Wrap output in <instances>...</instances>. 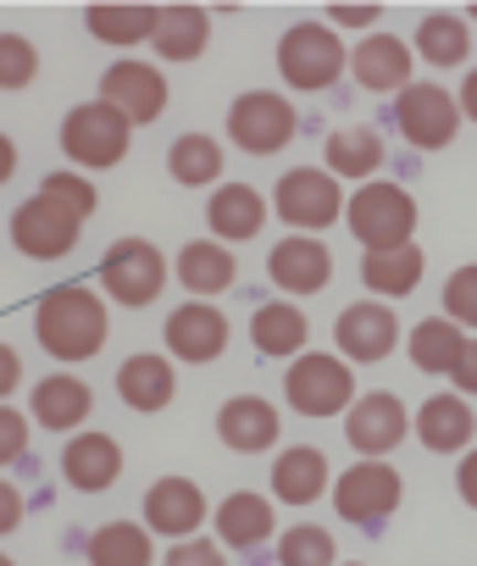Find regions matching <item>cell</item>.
Segmentation results:
<instances>
[{
    "label": "cell",
    "mask_w": 477,
    "mask_h": 566,
    "mask_svg": "<svg viewBox=\"0 0 477 566\" xmlns=\"http://www.w3.org/2000/svg\"><path fill=\"white\" fill-rule=\"evenodd\" d=\"M106 301L89 290V283H62V290L40 295L34 306V334L56 361H89L106 345Z\"/></svg>",
    "instance_id": "cell-1"
},
{
    "label": "cell",
    "mask_w": 477,
    "mask_h": 566,
    "mask_svg": "<svg viewBox=\"0 0 477 566\" xmlns=\"http://www.w3.org/2000/svg\"><path fill=\"white\" fill-rule=\"evenodd\" d=\"M344 217H350V233L378 255V250H400V244H411L416 200H411L400 184H361L356 200L344 206Z\"/></svg>",
    "instance_id": "cell-2"
},
{
    "label": "cell",
    "mask_w": 477,
    "mask_h": 566,
    "mask_svg": "<svg viewBox=\"0 0 477 566\" xmlns=\"http://www.w3.org/2000/svg\"><path fill=\"white\" fill-rule=\"evenodd\" d=\"M128 134H134V123L117 112V106H106V101H84V106H73L67 112V123H62V150L78 161V167H117L123 156H128Z\"/></svg>",
    "instance_id": "cell-3"
},
{
    "label": "cell",
    "mask_w": 477,
    "mask_h": 566,
    "mask_svg": "<svg viewBox=\"0 0 477 566\" xmlns=\"http://www.w3.org/2000/svg\"><path fill=\"white\" fill-rule=\"evenodd\" d=\"M344 67H350V56H344V45L328 23H295L278 40V73L295 90H328Z\"/></svg>",
    "instance_id": "cell-4"
},
{
    "label": "cell",
    "mask_w": 477,
    "mask_h": 566,
    "mask_svg": "<svg viewBox=\"0 0 477 566\" xmlns=\"http://www.w3.org/2000/svg\"><path fill=\"white\" fill-rule=\"evenodd\" d=\"M100 283L117 306H150L167 283V261L150 239H117L106 255H100Z\"/></svg>",
    "instance_id": "cell-5"
},
{
    "label": "cell",
    "mask_w": 477,
    "mask_h": 566,
    "mask_svg": "<svg viewBox=\"0 0 477 566\" xmlns=\"http://www.w3.org/2000/svg\"><path fill=\"white\" fill-rule=\"evenodd\" d=\"M295 106L284 101V95H273V90H251V95H239L233 106H227V139L239 145V150H251V156H273V150H284L289 139H295Z\"/></svg>",
    "instance_id": "cell-6"
},
{
    "label": "cell",
    "mask_w": 477,
    "mask_h": 566,
    "mask_svg": "<svg viewBox=\"0 0 477 566\" xmlns=\"http://www.w3.org/2000/svg\"><path fill=\"white\" fill-rule=\"evenodd\" d=\"M284 389L300 417H339L356 406V378L339 356H295Z\"/></svg>",
    "instance_id": "cell-7"
},
{
    "label": "cell",
    "mask_w": 477,
    "mask_h": 566,
    "mask_svg": "<svg viewBox=\"0 0 477 566\" xmlns=\"http://www.w3.org/2000/svg\"><path fill=\"white\" fill-rule=\"evenodd\" d=\"M394 128L416 150H444L460 128V101H449V90L438 84H405L394 95Z\"/></svg>",
    "instance_id": "cell-8"
},
{
    "label": "cell",
    "mask_w": 477,
    "mask_h": 566,
    "mask_svg": "<svg viewBox=\"0 0 477 566\" xmlns=\"http://www.w3.org/2000/svg\"><path fill=\"white\" fill-rule=\"evenodd\" d=\"M273 206H278V217H284L289 228H300V233H317V228L339 222V211H344V195H339L333 172L295 167V172H284V178H278V195H273Z\"/></svg>",
    "instance_id": "cell-9"
},
{
    "label": "cell",
    "mask_w": 477,
    "mask_h": 566,
    "mask_svg": "<svg viewBox=\"0 0 477 566\" xmlns=\"http://www.w3.org/2000/svg\"><path fill=\"white\" fill-rule=\"evenodd\" d=\"M333 505L344 522L356 527H378L383 516L400 511V472L383 461H356L339 483H333Z\"/></svg>",
    "instance_id": "cell-10"
},
{
    "label": "cell",
    "mask_w": 477,
    "mask_h": 566,
    "mask_svg": "<svg viewBox=\"0 0 477 566\" xmlns=\"http://www.w3.org/2000/svg\"><path fill=\"white\" fill-rule=\"evenodd\" d=\"M78 228H84V222H78L73 211L51 206L45 195H34V200H23V206L12 211V244H18L29 261H62V255H73Z\"/></svg>",
    "instance_id": "cell-11"
},
{
    "label": "cell",
    "mask_w": 477,
    "mask_h": 566,
    "mask_svg": "<svg viewBox=\"0 0 477 566\" xmlns=\"http://www.w3.org/2000/svg\"><path fill=\"white\" fill-rule=\"evenodd\" d=\"M100 101L106 106H117L128 123H156L161 117V106H167V78L150 67V62H112L106 67V78H100Z\"/></svg>",
    "instance_id": "cell-12"
},
{
    "label": "cell",
    "mask_w": 477,
    "mask_h": 566,
    "mask_svg": "<svg viewBox=\"0 0 477 566\" xmlns=\"http://www.w3.org/2000/svg\"><path fill=\"white\" fill-rule=\"evenodd\" d=\"M267 277L278 283V290H289V295H317L322 283L333 277V255H328V244L317 233H289L284 244H273Z\"/></svg>",
    "instance_id": "cell-13"
},
{
    "label": "cell",
    "mask_w": 477,
    "mask_h": 566,
    "mask_svg": "<svg viewBox=\"0 0 477 566\" xmlns=\"http://www.w3.org/2000/svg\"><path fill=\"white\" fill-rule=\"evenodd\" d=\"M394 339H400V323H394V312H389V306H378V301L344 306V312H339V323H333V345H339L350 361H361V367L383 361V356L394 350Z\"/></svg>",
    "instance_id": "cell-14"
},
{
    "label": "cell",
    "mask_w": 477,
    "mask_h": 566,
    "mask_svg": "<svg viewBox=\"0 0 477 566\" xmlns=\"http://www.w3.org/2000/svg\"><path fill=\"white\" fill-rule=\"evenodd\" d=\"M344 439L367 455V461H383L400 439H405V406L394 400V395H361L356 406H350V417H344Z\"/></svg>",
    "instance_id": "cell-15"
},
{
    "label": "cell",
    "mask_w": 477,
    "mask_h": 566,
    "mask_svg": "<svg viewBox=\"0 0 477 566\" xmlns=\"http://www.w3.org/2000/svg\"><path fill=\"white\" fill-rule=\"evenodd\" d=\"M222 345H227V317H222L216 306L189 301V306H178V312L167 317V350H172L178 361L205 367V361L222 356Z\"/></svg>",
    "instance_id": "cell-16"
},
{
    "label": "cell",
    "mask_w": 477,
    "mask_h": 566,
    "mask_svg": "<svg viewBox=\"0 0 477 566\" xmlns=\"http://www.w3.org/2000/svg\"><path fill=\"white\" fill-rule=\"evenodd\" d=\"M145 522L167 538H194V527L205 522V494L189 478H156L145 494Z\"/></svg>",
    "instance_id": "cell-17"
},
{
    "label": "cell",
    "mask_w": 477,
    "mask_h": 566,
    "mask_svg": "<svg viewBox=\"0 0 477 566\" xmlns=\"http://www.w3.org/2000/svg\"><path fill=\"white\" fill-rule=\"evenodd\" d=\"M216 439H222L227 450H239V455L273 450V439H278V411H273L267 400H256V395H239V400H227V406L216 411Z\"/></svg>",
    "instance_id": "cell-18"
},
{
    "label": "cell",
    "mask_w": 477,
    "mask_h": 566,
    "mask_svg": "<svg viewBox=\"0 0 477 566\" xmlns=\"http://www.w3.org/2000/svg\"><path fill=\"white\" fill-rule=\"evenodd\" d=\"M350 73H356V84L372 90V95H389V90L400 95V90L411 84V51H405V40H394V34H372V40L356 45Z\"/></svg>",
    "instance_id": "cell-19"
},
{
    "label": "cell",
    "mask_w": 477,
    "mask_h": 566,
    "mask_svg": "<svg viewBox=\"0 0 477 566\" xmlns=\"http://www.w3.org/2000/svg\"><path fill=\"white\" fill-rule=\"evenodd\" d=\"M62 472H67L73 489L100 494V489L117 483V472H123V450H117L112 433H78V439L62 450Z\"/></svg>",
    "instance_id": "cell-20"
},
{
    "label": "cell",
    "mask_w": 477,
    "mask_h": 566,
    "mask_svg": "<svg viewBox=\"0 0 477 566\" xmlns=\"http://www.w3.org/2000/svg\"><path fill=\"white\" fill-rule=\"evenodd\" d=\"M205 222L222 244H239V239H256L262 222H267V200L251 189V184H222L205 206Z\"/></svg>",
    "instance_id": "cell-21"
},
{
    "label": "cell",
    "mask_w": 477,
    "mask_h": 566,
    "mask_svg": "<svg viewBox=\"0 0 477 566\" xmlns=\"http://www.w3.org/2000/svg\"><path fill=\"white\" fill-rule=\"evenodd\" d=\"M273 500L267 494H251V489H239V494H227L222 505H216V533H222V544L227 549H256V544H267L273 538Z\"/></svg>",
    "instance_id": "cell-22"
},
{
    "label": "cell",
    "mask_w": 477,
    "mask_h": 566,
    "mask_svg": "<svg viewBox=\"0 0 477 566\" xmlns=\"http://www.w3.org/2000/svg\"><path fill=\"white\" fill-rule=\"evenodd\" d=\"M477 433V417L460 395H433L422 411H416V439L433 450V455H449V450H466Z\"/></svg>",
    "instance_id": "cell-23"
},
{
    "label": "cell",
    "mask_w": 477,
    "mask_h": 566,
    "mask_svg": "<svg viewBox=\"0 0 477 566\" xmlns=\"http://www.w3.org/2000/svg\"><path fill=\"white\" fill-rule=\"evenodd\" d=\"M172 389H178V378H172L167 356H128L117 367V395L128 411H161V406H172Z\"/></svg>",
    "instance_id": "cell-24"
},
{
    "label": "cell",
    "mask_w": 477,
    "mask_h": 566,
    "mask_svg": "<svg viewBox=\"0 0 477 566\" xmlns=\"http://www.w3.org/2000/svg\"><path fill=\"white\" fill-rule=\"evenodd\" d=\"M322 489H328V455H322L317 444H295V450L278 455V467H273V494H278L284 505H311Z\"/></svg>",
    "instance_id": "cell-25"
},
{
    "label": "cell",
    "mask_w": 477,
    "mask_h": 566,
    "mask_svg": "<svg viewBox=\"0 0 477 566\" xmlns=\"http://www.w3.org/2000/svg\"><path fill=\"white\" fill-rule=\"evenodd\" d=\"M233 277H239V261L227 255L222 239H194V244H183V255H178V283H183V290H194V295H222Z\"/></svg>",
    "instance_id": "cell-26"
},
{
    "label": "cell",
    "mask_w": 477,
    "mask_h": 566,
    "mask_svg": "<svg viewBox=\"0 0 477 566\" xmlns=\"http://www.w3.org/2000/svg\"><path fill=\"white\" fill-rule=\"evenodd\" d=\"M211 40V18L205 7H161V23H156V56L161 62H194Z\"/></svg>",
    "instance_id": "cell-27"
},
{
    "label": "cell",
    "mask_w": 477,
    "mask_h": 566,
    "mask_svg": "<svg viewBox=\"0 0 477 566\" xmlns=\"http://www.w3.org/2000/svg\"><path fill=\"white\" fill-rule=\"evenodd\" d=\"M422 266H427V255H422L416 244H400V250H378V255H367V261H361V277H367V290H372V295L400 301V295H411L416 283H422Z\"/></svg>",
    "instance_id": "cell-28"
},
{
    "label": "cell",
    "mask_w": 477,
    "mask_h": 566,
    "mask_svg": "<svg viewBox=\"0 0 477 566\" xmlns=\"http://www.w3.org/2000/svg\"><path fill=\"white\" fill-rule=\"evenodd\" d=\"M306 334H311V328H306V312L289 306V301H273V306H262V312L251 317V339H256L262 356H300Z\"/></svg>",
    "instance_id": "cell-29"
},
{
    "label": "cell",
    "mask_w": 477,
    "mask_h": 566,
    "mask_svg": "<svg viewBox=\"0 0 477 566\" xmlns=\"http://www.w3.org/2000/svg\"><path fill=\"white\" fill-rule=\"evenodd\" d=\"M84 417H89V389H84L78 378L62 373V378H45V384L34 389V422L67 433V428H84Z\"/></svg>",
    "instance_id": "cell-30"
},
{
    "label": "cell",
    "mask_w": 477,
    "mask_h": 566,
    "mask_svg": "<svg viewBox=\"0 0 477 566\" xmlns=\"http://www.w3.org/2000/svg\"><path fill=\"white\" fill-rule=\"evenodd\" d=\"M84 23H89V34L106 40V45H139V40H156L161 7H89Z\"/></svg>",
    "instance_id": "cell-31"
},
{
    "label": "cell",
    "mask_w": 477,
    "mask_h": 566,
    "mask_svg": "<svg viewBox=\"0 0 477 566\" xmlns=\"http://www.w3.org/2000/svg\"><path fill=\"white\" fill-rule=\"evenodd\" d=\"M89 566H150V533L139 522H106L84 544Z\"/></svg>",
    "instance_id": "cell-32"
},
{
    "label": "cell",
    "mask_w": 477,
    "mask_h": 566,
    "mask_svg": "<svg viewBox=\"0 0 477 566\" xmlns=\"http://www.w3.org/2000/svg\"><path fill=\"white\" fill-rule=\"evenodd\" d=\"M416 51H422L433 67H460V62L471 56L466 18H455V12H427L422 29H416Z\"/></svg>",
    "instance_id": "cell-33"
},
{
    "label": "cell",
    "mask_w": 477,
    "mask_h": 566,
    "mask_svg": "<svg viewBox=\"0 0 477 566\" xmlns=\"http://www.w3.org/2000/svg\"><path fill=\"white\" fill-rule=\"evenodd\" d=\"M383 167V139L372 134V128H339V134H328V172H339V178H372Z\"/></svg>",
    "instance_id": "cell-34"
},
{
    "label": "cell",
    "mask_w": 477,
    "mask_h": 566,
    "mask_svg": "<svg viewBox=\"0 0 477 566\" xmlns=\"http://www.w3.org/2000/svg\"><path fill=\"white\" fill-rule=\"evenodd\" d=\"M460 350H466V334L449 317H427V323L411 328V361L422 373H455Z\"/></svg>",
    "instance_id": "cell-35"
},
{
    "label": "cell",
    "mask_w": 477,
    "mask_h": 566,
    "mask_svg": "<svg viewBox=\"0 0 477 566\" xmlns=\"http://www.w3.org/2000/svg\"><path fill=\"white\" fill-rule=\"evenodd\" d=\"M167 167H172V178L178 184H216V172H222V145L211 139V134H183L178 145H172V156H167Z\"/></svg>",
    "instance_id": "cell-36"
},
{
    "label": "cell",
    "mask_w": 477,
    "mask_h": 566,
    "mask_svg": "<svg viewBox=\"0 0 477 566\" xmlns=\"http://www.w3.org/2000/svg\"><path fill=\"white\" fill-rule=\"evenodd\" d=\"M278 566H333V533L317 522H300L278 538Z\"/></svg>",
    "instance_id": "cell-37"
},
{
    "label": "cell",
    "mask_w": 477,
    "mask_h": 566,
    "mask_svg": "<svg viewBox=\"0 0 477 566\" xmlns=\"http://www.w3.org/2000/svg\"><path fill=\"white\" fill-rule=\"evenodd\" d=\"M40 195H45L51 206H62V211H73L78 222H84V217H95V206H100V195H95V184H89V178H78V172H51V178L40 184Z\"/></svg>",
    "instance_id": "cell-38"
},
{
    "label": "cell",
    "mask_w": 477,
    "mask_h": 566,
    "mask_svg": "<svg viewBox=\"0 0 477 566\" xmlns=\"http://www.w3.org/2000/svg\"><path fill=\"white\" fill-rule=\"evenodd\" d=\"M444 317L455 328H477V266L449 272V283H444Z\"/></svg>",
    "instance_id": "cell-39"
},
{
    "label": "cell",
    "mask_w": 477,
    "mask_h": 566,
    "mask_svg": "<svg viewBox=\"0 0 477 566\" xmlns=\"http://www.w3.org/2000/svg\"><path fill=\"white\" fill-rule=\"evenodd\" d=\"M34 73H40V51H34L23 34H0V84L23 90Z\"/></svg>",
    "instance_id": "cell-40"
},
{
    "label": "cell",
    "mask_w": 477,
    "mask_h": 566,
    "mask_svg": "<svg viewBox=\"0 0 477 566\" xmlns=\"http://www.w3.org/2000/svg\"><path fill=\"white\" fill-rule=\"evenodd\" d=\"M29 450V417L23 411H0V461H18Z\"/></svg>",
    "instance_id": "cell-41"
},
{
    "label": "cell",
    "mask_w": 477,
    "mask_h": 566,
    "mask_svg": "<svg viewBox=\"0 0 477 566\" xmlns=\"http://www.w3.org/2000/svg\"><path fill=\"white\" fill-rule=\"evenodd\" d=\"M167 566H222V549L205 544V538H178L167 549Z\"/></svg>",
    "instance_id": "cell-42"
},
{
    "label": "cell",
    "mask_w": 477,
    "mask_h": 566,
    "mask_svg": "<svg viewBox=\"0 0 477 566\" xmlns=\"http://www.w3.org/2000/svg\"><path fill=\"white\" fill-rule=\"evenodd\" d=\"M455 389H466V395H477V339H466V350H460V361H455Z\"/></svg>",
    "instance_id": "cell-43"
},
{
    "label": "cell",
    "mask_w": 477,
    "mask_h": 566,
    "mask_svg": "<svg viewBox=\"0 0 477 566\" xmlns=\"http://www.w3.org/2000/svg\"><path fill=\"white\" fill-rule=\"evenodd\" d=\"M18 522H23V494H18V489L7 483V489H0V527H7V533H12Z\"/></svg>",
    "instance_id": "cell-44"
},
{
    "label": "cell",
    "mask_w": 477,
    "mask_h": 566,
    "mask_svg": "<svg viewBox=\"0 0 477 566\" xmlns=\"http://www.w3.org/2000/svg\"><path fill=\"white\" fill-rule=\"evenodd\" d=\"M333 23H344V29H372V23H378V7H333Z\"/></svg>",
    "instance_id": "cell-45"
},
{
    "label": "cell",
    "mask_w": 477,
    "mask_h": 566,
    "mask_svg": "<svg viewBox=\"0 0 477 566\" xmlns=\"http://www.w3.org/2000/svg\"><path fill=\"white\" fill-rule=\"evenodd\" d=\"M455 483H460V500H466V505L477 511V450H471V455L460 461V472H455Z\"/></svg>",
    "instance_id": "cell-46"
},
{
    "label": "cell",
    "mask_w": 477,
    "mask_h": 566,
    "mask_svg": "<svg viewBox=\"0 0 477 566\" xmlns=\"http://www.w3.org/2000/svg\"><path fill=\"white\" fill-rule=\"evenodd\" d=\"M23 378V361H18V350H0V389H12Z\"/></svg>",
    "instance_id": "cell-47"
},
{
    "label": "cell",
    "mask_w": 477,
    "mask_h": 566,
    "mask_svg": "<svg viewBox=\"0 0 477 566\" xmlns=\"http://www.w3.org/2000/svg\"><path fill=\"white\" fill-rule=\"evenodd\" d=\"M460 112L477 123V67H471V73H466V84H460Z\"/></svg>",
    "instance_id": "cell-48"
},
{
    "label": "cell",
    "mask_w": 477,
    "mask_h": 566,
    "mask_svg": "<svg viewBox=\"0 0 477 566\" xmlns=\"http://www.w3.org/2000/svg\"><path fill=\"white\" fill-rule=\"evenodd\" d=\"M12 172H18V145L0 139V178H12Z\"/></svg>",
    "instance_id": "cell-49"
},
{
    "label": "cell",
    "mask_w": 477,
    "mask_h": 566,
    "mask_svg": "<svg viewBox=\"0 0 477 566\" xmlns=\"http://www.w3.org/2000/svg\"><path fill=\"white\" fill-rule=\"evenodd\" d=\"M0 566H18V560H0Z\"/></svg>",
    "instance_id": "cell-50"
},
{
    "label": "cell",
    "mask_w": 477,
    "mask_h": 566,
    "mask_svg": "<svg viewBox=\"0 0 477 566\" xmlns=\"http://www.w3.org/2000/svg\"><path fill=\"white\" fill-rule=\"evenodd\" d=\"M471 23H477V7H471Z\"/></svg>",
    "instance_id": "cell-51"
},
{
    "label": "cell",
    "mask_w": 477,
    "mask_h": 566,
    "mask_svg": "<svg viewBox=\"0 0 477 566\" xmlns=\"http://www.w3.org/2000/svg\"><path fill=\"white\" fill-rule=\"evenodd\" d=\"M356 566H361V560H356Z\"/></svg>",
    "instance_id": "cell-52"
}]
</instances>
